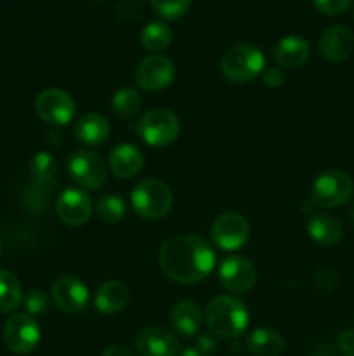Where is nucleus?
Returning <instances> with one entry per match:
<instances>
[{
  "label": "nucleus",
  "mask_w": 354,
  "mask_h": 356,
  "mask_svg": "<svg viewBox=\"0 0 354 356\" xmlns=\"http://www.w3.org/2000/svg\"><path fill=\"white\" fill-rule=\"evenodd\" d=\"M142 99L141 94L130 87H124L115 92L113 101H111V108L113 113L120 118H134L135 115L141 111Z\"/></svg>",
  "instance_id": "nucleus-26"
},
{
  "label": "nucleus",
  "mask_w": 354,
  "mask_h": 356,
  "mask_svg": "<svg viewBox=\"0 0 354 356\" xmlns=\"http://www.w3.org/2000/svg\"><path fill=\"white\" fill-rule=\"evenodd\" d=\"M158 263L170 280L193 285L205 280L212 273L215 266V254L200 236L176 235L162 243Z\"/></svg>",
  "instance_id": "nucleus-1"
},
{
  "label": "nucleus",
  "mask_w": 354,
  "mask_h": 356,
  "mask_svg": "<svg viewBox=\"0 0 354 356\" xmlns=\"http://www.w3.org/2000/svg\"><path fill=\"white\" fill-rule=\"evenodd\" d=\"M135 132L146 145L167 146L179 138V117L167 108H155L139 118Z\"/></svg>",
  "instance_id": "nucleus-6"
},
{
  "label": "nucleus",
  "mask_w": 354,
  "mask_h": 356,
  "mask_svg": "<svg viewBox=\"0 0 354 356\" xmlns=\"http://www.w3.org/2000/svg\"><path fill=\"white\" fill-rule=\"evenodd\" d=\"M66 170L82 190H99L106 183V165L89 149H75L69 153Z\"/></svg>",
  "instance_id": "nucleus-7"
},
{
  "label": "nucleus",
  "mask_w": 354,
  "mask_h": 356,
  "mask_svg": "<svg viewBox=\"0 0 354 356\" xmlns=\"http://www.w3.org/2000/svg\"><path fill=\"white\" fill-rule=\"evenodd\" d=\"M135 348L141 356H177L179 341L162 327H146L137 334Z\"/></svg>",
  "instance_id": "nucleus-15"
},
{
  "label": "nucleus",
  "mask_w": 354,
  "mask_h": 356,
  "mask_svg": "<svg viewBox=\"0 0 354 356\" xmlns=\"http://www.w3.org/2000/svg\"><path fill=\"white\" fill-rule=\"evenodd\" d=\"M312 3L325 16H340L349 9L353 0H312Z\"/></svg>",
  "instance_id": "nucleus-32"
},
{
  "label": "nucleus",
  "mask_w": 354,
  "mask_h": 356,
  "mask_svg": "<svg viewBox=\"0 0 354 356\" xmlns=\"http://www.w3.org/2000/svg\"><path fill=\"white\" fill-rule=\"evenodd\" d=\"M35 111L45 124L61 127L75 118L76 104L66 90L45 89L38 94L35 101Z\"/></svg>",
  "instance_id": "nucleus-8"
},
{
  "label": "nucleus",
  "mask_w": 354,
  "mask_h": 356,
  "mask_svg": "<svg viewBox=\"0 0 354 356\" xmlns=\"http://www.w3.org/2000/svg\"><path fill=\"white\" fill-rule=\"evenodd\" d=\"M108 165L115 176L128 179V177H134L141 172L142 165H144V155L135 145L121 143L110 152Z\"/></svg>",
  "instance_id": "nucleus-18"
},
{
  "label": "nucleus",
  "mask_w": 354,
  "mask_h": 356,
  "mask_svg": "<svg viewBox=\"0 0 354 356\" xmlns=\"http://www.w3.org/2000/svg\"><path fill=\"white\" fill-rule=\"evenodd\" d=\"M180 356H208L207 353H203V351L200 350V348H187V350H184Z\"/></svg>",
  "instance_id": "nucleus-37"
},
{
  "label": "nucleus",
  "mask_w": 354,
  "mask_h": 356,
  "mask_svg": "<svg viewBox=\"0 0 354 356\" xmlns=\"http://www.w3.org/2000/svg\"><path fill=\"white\" fill-rule=\"evenodd\" d=\"M246 348L253 356H280L283 351V337L273 329H255L246 339Z\"/></svg>",
  "instance_id": "nucleus-23"
},
{
  "label": "nucleus",
  "mask_w": 354,
  "mask_h": 356,
  "mask_svg": "<svg viewBox=\"0 0 354 356\" xmlns=\"http://www.w3.org/2000/svg\"><path fill=\"white\" fill-rule=\"evenodd\" d=\"M52 301L62 312L78 313L89 302V289L80 278L65 275L52 284Z\"/></svg>",
  "instance_id": "nucleus-14"
},
{
  "label": "nucleus",
  "mask_w": 354,
  "mask_h": 356,
  "mask_svg": "<svg viewBox=\"0 0 354 356\" xmlns=\"http://www.w3.org/2000/svg\"><path fill=\"white\" fill-rule=\"evenodd\" d=\"M135 83L144 90H163L176 79V65L163 54H151L135 68Z\"/></svg>",
  "instance_id": "nucleus-10"
},
{
  "label": "nucleus",
  "mask_w": 354,
  "mask_h": 356,
  "mask_svg": "<svg viewBox=\"0 0 354 356\" xmlns=\"http://www.w3.org/2000/svg\"><path fill=\"white\" fill-rule=\"evenodd\" d=\"M201 323H203V313L200 306L189 299L179 301L170 312V325L180 337L196 336L201 329Z\"/></svg>",
  "instance_id": "nucleus-19"
},
{
  "label": "nucleus",
  "mask_w": 354,
  "mask_h": 356,
  "mask_svg": "<svg viewBox=\"0 0 354 356\" xmlns=\"http://www.w3.org/2000/svg\"><path fill=\"white\" fill-rule=\"evenodd\" d=\"M0 254H2V243H0Z\"/></svg>",
  "instance_id": "nucleus-39"
},
{
  "label": "nucleus",
  "mask_w": 354,
  "mask_h": 356,
  "mask_svg": "<svg viewBox=\"0 0 354 356\" xmlns=\"http://www.w3.org/2000/svg\"><path fill=\"white\" fill-rule=\"evenodd\" d=\"M198 348H200V350L203 351V353L210 355L212 351H214L215 343H214V341H212V337L205 336V337H200V339H198Z\"/></svg>",
  "instance_id": "nucleus-36"
},
{
  "label": "nucleus",
  "mask_w": 354,
  "mask_h": 356,
  "mask_svg": "<svg viewBox=\"0 0 354 356\" xmlns=\"http://www.w3.org/2000/svg\"><path fill=\"white\" fill-rule=\"evenodd\" d=\"M172 42V30L169 24L162 23V21H151L146 24L141 31V44L144 49L151 52H160L167 49Z\"/></svg>",
  "instance_id": "nucleus-25"
},
{
  "label": "nucleus",
  "mask_w": 354,
  "mask_h": 356,
  "mask_svg": "<svg viewBox=\"0 0 354 356\" xmlns=\"http://www.w3.org/2000/svg\"><path fill=\"white\" fill-rule=\"evenodd\" d=\"M262 82L266 83L267 87H271V89H276V87H281L285 82V73L281 68H266L262 72Z\"/></svg>",
  "instance_id": "nucleus-33"
},
{
  "label": "nucleus",
  "mask_w": 354,
  "mask_h": 356,
  "mask_svg": "<svg viewBox=\"0 0 354 356\" xmlns=\"http://www.w3.org/2000/svg\"><path fill=\"white\" fill-rule=\"evenodd\" d=\"M96 214L103 222H110V225L120 222L125 216L124 198H120L118 195H104L97 202Z\"/></svg>",
  "instance_id": "nucleus-27"
},
{
  "label": "nucleus",
  "mask_w": 354,
  "mask_h": 356,
  "mask_svg": "<svg viewBox=\"0 0 354 356\" xmlns=\"http://www.w3.org/2000/svg\"><path fill=\"white\" fill-rule=\"evenodd\" d=\"M354 195V183L342 170H326L319 174L311 186L309 200L314 207L333 209L347 204Z\"/></svg>",
  "instance_id": "nucleus-5"
},
{
  "label": "nucleus",
  "mask_w": 354,
  "mask_h": 356,
  "mask_svg": "<svg viewBox=\"0 0 354 356\" xmlns=\"http://www.w3.org/2000/svg\"><path fill=\"white\" fill-rule=\"evenodd\" d=\"M221 70L229 82L248 83L262 75L266 70V58L255 45L236 44L222 56Z\"/></svg>",
  "instance_id": "nucleus-3"
},
{
  "label": "nucleus",
  "mask_w": 354,
  "mask_h": 356,
  "mask_svg": "<svg viewBox=\"0 0 354 356\" xmlns=\"http://www.w3.org/2000/svg\"><path fill=\"white\" fill-rule=\"evenodd\" d=\"M49 299L42 291H31L24 296V308H26L28 315H40L47 309Z\"/></svg>",
  "instance_id": "nucleus-31"
},
{
  "label": "nucleus",
  "mask_w": 354,
  "mask_h": 356,
  "mask_svg": "<svg viewBox=\"0 0 354 356\" xmlns=\"http://www.w3.org/2000/svg\"><path fill=\"white\" fill-rule=\"evenodd\" d=\"M319 54L330 63H342L349 58L354 47V35L349 28L342 24H333L326 28L319 37Z\"/></svg>",
  "instance_id": "nucleus-16"
},
{
  "label": "nucleus",
  "mask_w": 354,
  "mask_h": 356,
  "mask_svg": "<svg viewBox=\"0 0 354 356\" xmlns=\"http://www.w3.org/2000/svg\"><path fill=\"white\" fill-rule=\"evenodd\" d=\"M307 232L316 243L323 247H332L342 240L344 228L339 219L332 214H312L307 221Z\"/></svg>",
  "instance_id": "nucleus-21"
},
{
  "label": "nucleus",
  "mask_w": 354,
  "mask_h": 356,
  "mask_svg": "<svg viewBox=\"0 0 354 356\" xmlns=\"http://www.w3.org/2000/svg\"><path fill=\"white\" fill-rule=\"evenodd\" d=\"M347 218H349V221L354 225V198L349 205V211H347Z\"/></svg>",
  "instance_id": "nucleus-38"
},
{
  "label": "nucleus",
  "mask_w": 354,
  "mask_h": 356,
  "mask_svg": "<svg viewBox=\"0 0 354 356\" xmlns=\"http://www.w3.org/2000/svg\"><path fill=\"white\" fill-rule=\"evenodd\" d=\"M353 10H354V6H353Z\"/></svg>",
  "instance_id": "nucleus-41"
},
{
  "label": "nucleus",
  "mask_w": 354,
  "mask_h": 356,
  "mask_svg": "<svg viewBox=\"0 0 354 356\" xmlns=\"http://www.w3.org/2000/svg\"><path fill=\"white\" fill-rule=\"evenodd\" d=\"M130 204L139 218L155 221L169 214L172 207V191L163 181L149 177L135 184L130 195Z\"/></svg>",
  "instance_id": "nucleus-4"
},
{
  "label": "nucleus",
  "mask_w": 354,
  "mask_h": 356,
  "mask_svg": "<svg viewBox=\"0 0 354 356\" xmlns=\"http://www.w3.org/2000/svg\"><path fill=\"white\" fill-rule=\"evenodd\" d=\"M337 346L346 355H354V330L346 329L337 337Z\"/></svg>",
  "instance_id": "nucleus-34"
},
{
  "label": "nucleus",
  "mask_w": 354,
  "mask_h": 356,
  "mask_svg": "<svg viewBox=\"0 0 354 356\" xmlns=\"http://www.w3.org/2000/svg\"><path fill=\"white\" fill-rule=\"evenodd\" d=\"M58 172V160L47 152H40L31 159L30 174L37 183H47Z\"/></svg>",
  "instance_id": "nucleus-28"
},
{
  "label": "nucleus",
  "mask_w": 354,
  "mask_h": 356,
  "mask_svg": "<svg viewBox=\"0 0 354 356\" xmlns=\"http://www.w3.org/2000/svg\"><path fill=\"white\" fill-rule=\"evenodd\" d=\"M311 56V47L305 38L292 35V37L281 38L273 51V59L278 68L281 70H297L307 63Z\"/></svg>",
  "instance_id": "nucleus-17"
},
{
  "label": "nucleus",
  "mask_w": 354,
  "mask_h": 356,
  "mask_svg": "<svg viewBox=\"0 0 354 356\" xmlns=\"http://www.w3.org/2000/svg\"><path fill=\"white\" fill-rule=\"evenodd\" d=\"M3 341L12 353H31L40 343V325L28 313H16L6 322Z\"/></svg>",
  "instance_id": "nucleus-9"
},
{
  "label": "nucleus",
  "mask_w": 354,
  "mask_h": 356,
  "mask_svg": "<svg viewBox=\"0 0 354 356\" xmlns=\"http://www.w3.org/2000/svg\"><path fill=\"white\" fill-rule=\"evenodd\" d=\"M101 356H134V355L124 346H110L103 351V355Z\"/></svg>",
  "instance_id": "nucleus-35"
},
{
  "label": "nucleus",
  "mask_w": 354,
  "mask_h": 356,
  "mask_svg": "<svg viewBox=\"0 0 354 356\" xmlns=\"http://www.w3.org/2000/svg\"><path fill=\"white\" fill-rule=\"evenodd\" d=\"M23 301V289L16 275L0 270V313H10Z\"/></svg>",
  "instance_id": "nucleus-24"
},
{
  "label": "nucleus",
  "mask_w": 354,
  "mask_h": 356,
  "mask_svg": "<svg viewBox=\"0 0 354 356\" xmlns=\"http://www.w3.org/2000/svg\"><path fill=\"white\" fill-rule=\"evenodd\" d=\"M205 322L215 336L236 339L248 329L250 315L246 306L235 296H217L207 305Z\"/></svg>",
  "instance_id": "nucleus-2"
},
{
  "label": "nucleus",
  "mask_w": 354,
  "mask_h": 356,
  "mask_svg": "<svg viewBox=\"0 0 354 356\" xmlns=\"http://www.w3.org/2000/svg\"><path fill=\"white\" fill-rule=\"evenodd\" d=\"M58 218L68 226H82L92 216V200L82 188H68L56 202Z\"/></svg>",
  "instance_id": "nucleus-13"
},
{
  "label": "nucleus",
  "mask_w": 354,
  "mask_h": 356,
  "mask_svg": "<svg viewBox=\"0 0 354 356\" xmlns=\"http://www.w3.org/2000/svg\"><path fill=\"white\" fill-rule=\"evenodd\" d=\"M75 138L89 146L103 145L110 138V124L99 113H85L76 120Z\"/></svg>",
  "instance_id": "nucleus-22"
},
{
  "label": "nucleus",
  "mask_w": 354,
  "mask_h": 356,
  "mask_svg": "<svg viewBox=\"0 0 354 356\" xmlns=\"http://www.w3.org/2000/svg\"><path fill=\"white\" fill-rule=\"evenodd\" d=\"M217 278L221 285L235 294H245L252 291L257 282V271L252 261L242 256L226 257L217 270Z\"/></svg>",
  "instance_id": "nucleus-12"
},
{
  "label": "nucleus",
  "mask_w": 354,
  "mask_h": 356,
  "mask_svg": "<svg viewBox=\"0 0 354 356\" xmlns=\"http://www.w3.org/2000/svg\"><path fill=\"white\" fill-rule=\"evenodd\" d=\"M347 356H354V355H347Z\"/></svg>",
  "instance_id": "nucleus-40"
},
{
  "label": "nucleus",
  "mask_w": 354,
  "mask_h": 356,
  "mask_svg": "<svg viewBox=\"0 0 354 356\" xmlns=\"http://www.w3.org/2000/svg\"><path fill=\"white\" fill-rule=\"evenodd\" d=\"M94 305L103 315H117L128 305L127 285L118 280H108L94 296Z\"/></svg>",
  "instance_id": "nucleus-20"
},
{
  "label": "nucleus",
  "mask_w": 354,
  "mask_h": 356,
  "mask_svg": "<svg viewBox=\"0 0 354 356\" xmlns=\"http://www.w3.org/2000/svg\"><path fill=\"white\" fill-rule=\"evenodd\" d=\"M191 2L193 0H149V6L163 19L176 21L186 16L191 9Z\"/></svg>",
  "instance_id": "nucleus-29"
},
{
  "label": "nucleus",
  "mask_w": 354,
  "mask_h": 356,
  "mask_svg": "<svg viewBox=\"0 0 354 356\" xmlns=\"http://www.w3.org/2000/svg\"><path fill=\"white\" fill-rule=\"evenodd\" d=\"M111 9H113L115 17L120 21L139 19L144 13V6L141 0H117Z\"/></svg>",
  "instance_id": "nucleus-30"
},
{
  "label": "nucleus",
  "mask_w": 354,
  "mask_h": 356,
  "mask_svg": "<svg viewBox=\"0 0 354 356\" xmlns=\"http://www.w3.org/2000/svg\"><path fill=\"white\" fill-rule=\"evenodd\" d=\"M250 225L242 214L226 212L221 214L212 225V240L222 250H238L248 242Z\"/></svg>",
  "instance_id": "nucleus-11"
}]
</instances>
